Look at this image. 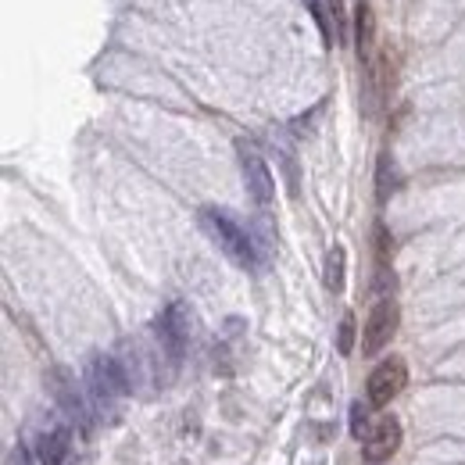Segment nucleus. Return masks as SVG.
<instances>
[{"label": "nucleus", "instance_id": "8", "mask_svg": "<svg viewBox=\"0 0 465 465\" xmlns=\"http://www.w3.org/2000/svg\"><path fill=\"white\" fill-rule=\"evenodd\" d=\"M398 305L387 298V301H380L376 308L368 312V319H365V326H361V351L365 354H380L391 340H394V333H398Z\"/></svg>", "mask_w": 465, "mask_h": 465}, {"label": "nucleus", "instance_id": "7", "mask_svg": "<svg viewBox=\"0 0 465 465\" xmlns=\"http://www.w3.org/2000/svg\"><path fill=\"white\" fill-rule=\"evenodd\" d=\"M50 384H54V401H58V408H61V419L72 426V433H75L79 440H86V437H89V419H93L89 401L75 391V384L65 376V372H54Z\"/></svg>", "mask_w": 465, "mask_h": 465}, {"label": "nucleus", "instance_id": "4", "mask_svg": "<svg viewBox=\"0 0 465 465\" xmlns=\"http://www.w3.org/2000/svg\"><path fill=\"white\" fill-rule=\"evenodd\" d=\"M158 347H161V358L172 365V372L179 368V361H182V354H186V347H190V333H194V315H190V308H186L182 301H172L165 312H161V319H158Z\"/></svg>", "mask_w": 465, "mask_h": 465}, {"label": "nucleus", "instance_id": "10", "mask_svg": "<svg viewBox=\"0 0 465 465\" xmlns=\"http://www.w3.org/2000/svg\"><path fill=\"white\" fill-rule=\"evenodd\" d=\"M354 43H358V58L365 65V72L372 75V50H376V15H372V8L361 4L354 8Z\"/></svg>", "mask_w": 465, "mask_h": 465}, {"label": "nucleus", "instance_id": "3", "mask_svg": "<svg viewBox=\"0 0 465 465\" xmlns=\"http://www.w3.org/2000/svg\"><path fill=\"white\" fill-rule=\"evenodd\" d=\"M75 447H86V440H79L65 419L47 415V419H40V422L33 426V444H29V451L36 454L40 465H68L72 454H75Z\"/></svg>", "mask_w": 465, "mask_h": 465}, {"label": "nucleus", "instance_id": "13", "mask_svg": "<svg viewBox=\"0 0 465 465\" xmlns=\"http://www.w3.org/2000/svg\"><path fill=\"white\" fill-rule=\"evenodd\" d=\"M337 351H340V354H351V351H354V315H344V319H340Z\"/></svg>", "mask_w": 465, "mask_h": 465}, {"label": "nucleus", "instance_id": "12", "mask_svg": "<svg viewBox=\"0 0 465 465\" xmlns=\"http://www.w3.org/2000/svg\"><path fill=\"white\" fill-rule=\"evenodd\" d=\"M372 415H368V405H361V401H354L351 405V433H354V440H361L365 444V437L372 433Z\"/></svg>", "mask_w": 465, "mask_h": 465}, {"label": "nucleus", "instance_id": "1", "mask_svg": "<svg viewBox=\"0 0 465 465\" xmlns=\"http://www.w3.org/2000/svg\"><path fill=\"white\" fill-rule=\"evenodd\" d=\"M129 380L119 365V358L112 354H89L86 361V394H89V408L101 422H119L122 419V405L129 398Z\"/></svg>", "mask_w": 465, "mask_h": 465}, {"label": "nucleus", "instance_id": "14", "mask_svg": "<svg viewBox=\"0 0 465 465\" xmlns=\"http://www.w3.org/2000/svg\"><path fill=\"white\" fill-rule=\"evenodd\" d=\"M8 465H33V451H29V444H15L12 454H8Z\"/></svg>", "mask_w": 465, "mask_h": 465}, {"label": "nucleus", "instance_id": "11", "mask_svg": "<svg viewBox=\"0 0 465 465\" xmlns=\"http://www.w3.org/2000/svg\"><path fill=\"white\" fill-rule=\"evenodd\" d=\"M344 261H347L344 247H340V244H333V247H329V254H326V287H329L333 294H340V291H344Z\"/></svg>", "mask_w": 465, "mask_h": 465}, {"label": "nucleus", "instance_id": "6", "mask_svg": "<svg viewBox=\"0 0 465 465\" xmlns=\"http://www.w3.org/2000/svg\"><path fill=\"white\" fill-rule=\"evenodd\" d=\"M236 154H240V172H244V186H247V194L258 208H268L272 198H275V179L265 165V158L251 147V143H236Z\"/></svg>", "mask_w": 465, "mask_h": 465}, {"label": "nucleus", "instance_id": "9", "mask_svg": "<svg viewBox=\"0 0 465 465\" xmlns=\"http://www.w3.org/2000/svg\"><path fill=\"white\" fill-rule=\"evenodd\" d=\"M401 422L394 419V415H384V419H376V426H372V433L365 437V451H361V458L368 461V465H380V461H391L394 454H398V447H401Z\"/></svg>", "mask_w": 465, "mask_h": 465}, {"label": "nucleus", "instance_id": "5", "mask_svg": "<svg viewBox=\"0 0 465 465\" xmlns=\"http://www.w3.org/2000/svg\"><path fill=\"white\" fill-rule=\"evenodd\" d=\"M405 384H408V365H405V358L391 354L387 361H380L376 368H372V376L365 384V398H368L372 408H384L405 391Z\"/></svg>", "mask_w": 465, "mask_h": 465}, {"label": "nucleus", "instance_id": "2", "mask_svg": "<svg viewBox=\"0 0 465 465\" xmlns=\"http://www.w3.org/2000/svg\"><path fill=\"white\" fill-rule=\"evenodd\" d=\"M201 229L212 236V244L229 261H236L240 268H258V244H254V236L226 208H201Z\"/></svg>", "mask_w": 465, "mask_h": 465}]
</instances>
